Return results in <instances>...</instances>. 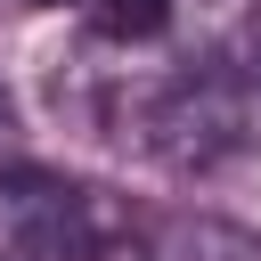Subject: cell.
<instances>
[{"label":"cell","mask_w":261,"mask_h":261,"mask_svg":"<svg viewBox=\"0 0 261 261\" xmlns=\"http://www.w3.org/2000/svg\"><path fill=\"white\" fill-rule=\"evenodd\" d=\"M98 253V204L65 171L8 163L0 171V261H90Z\"/></svg>","instance_id":"cell-1"},{"label":"cell","mask_w":261,"mask_h":261,"mask_svg":"<svg viewBox=\"0 0 261 261\" xmlns=\"http://www.w3.org/2000/svg\"><path fill=\"white\" fill-rule=\"evenodd\" d=\"M237 130H245V106H237V82H220V73H188L155 106V147L171 163H212Z\"/></svg>","instance_id":"cell-2"},{"label":"cell","mask_w":261,"mask_h":261,"mask_svg":"<svg viewBox=\"0 0 261 261\" xmlns=\"http://www.w3.org/2000/svg\"><path fill=\"white\" fill-rule=\"evenodd\" d=\"M90 24L106 41H155L171 24V0H90Z\"/></svg>","instance_id":"cell-3"},{"label":"cell","mask_w":261,"mask_h":261,"mask_svg":"<svg viewBox=\"0 0 261 261\" xmlns=\"http://www.w3.org/2000/svg\"><path fill=\"white\" fill-rule=\"evenodd\" d=\"M24 8H65V0H24Z\"/></svg>","instance_id":"cell-4"}]
</instances>
